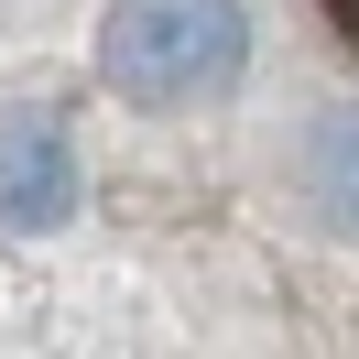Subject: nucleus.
Returning <instances> with one entry per match:
<instances>
[{"instance_id":"7ed1b4c3","label":"nucleus","mask_w":359,"mask_h":359,"mask_svg":"<svg viewBox=\"0 0 359 359\" xmlns=\"http://www.w3.org/2000/svg\"><path fill=\"white\" fill-rule=\"evenodd\" d=\"M305 196L327 229H359V109H327L305 142Z\"/></svg>"},{"instance_id":"f257e3e1","label":"nucleus","mask_w":359,"mask_h":359,"mask_svg":"<svg viewBox=\"0 0 359 359\" xmlns=\"http://www.w3.org/2000/svg\"><path fill=\"white\" fill-rule=\"evenodd\" d=\"M98 66L142 109H185L250 66V22H240V0H120L98 33Z\"/></svg>"},{"instance_id":"20e7f679","label":"nucleus","mask_w":359,"mask_h":359,"mask_svg":"<svg viewBox=\"0 0 359 359\" xmlns=\"http://www.w3.org/2000/svg\"><path fill=\"white\" fill-rule=\"evenodd\" d=\"M327 11H337V33H348V55H359V0H327Z\"/></svg>"},{"instance_id":"f03ea898","label":"nucleus","mask_w":359,"mask_h":359,"mask_svg":"<svg viewBox=\"0 0 359 359\" xmlns=\"http://www.w3.org/2000/svg\"><path fill=\"white\" fill-rule=\"evenodd\" d=\"M76 218V142L55 109H0V229H22V240H44V229Z\"/></svg>"}]
</instances>
